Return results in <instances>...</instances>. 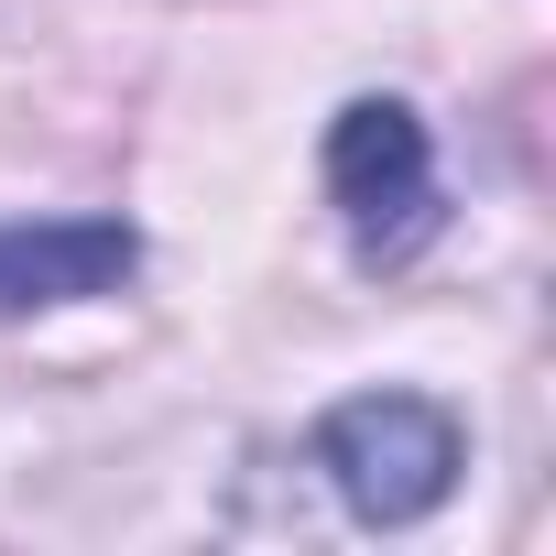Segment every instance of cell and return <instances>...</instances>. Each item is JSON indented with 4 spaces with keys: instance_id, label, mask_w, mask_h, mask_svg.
Listing matches in <instances>:
<instances>
[{
    "instance_id": "cell-3",
    "label": "cell",
    "mask_w": 556,
    "mask_h": 556,
    "mask_svg": "<svg viewBox=\"0 0 556 556\" xmlns=\"http://www.w3.org/2000/svg\"><path fill=\"white\" fill-rule=\"evenodd\" d=\"M142 273V229L88 207V218H0V317L45 306H99Z\"/></svg>"
},
{
    "instance_id": "cell-2",
    "label": "cell",
    "mask_w": 556,
    "mask_h": 556,
    "mask_svg": "<svg viewBox=\"0 0 556 556\" xmlns=\"http://www.w3.org/2000/svg\"><path fill=\"white\" fill-rule=\"evenodd\" d=\"M328 207L350 218V251L371 273H393L437 240V218H447L437 207V142L404 99H350L328 121Z\"/></svg>"
},
{
    "instance_id": "cell-1",
    "label": "cell",
    "mask_w": 556,
    "mask_h": 556,
    "mask_svg": "<svg viewBox=\"0 0 556 556\" xmlns=\"http://www.w3.org/2000/svg\"><path fill=\"white\" fill-rule=\"evenodd\" d=\"M317 469L339 480V502L361 523H426L458 491L469 437L437 393H350L317 415Z\"/></svg>"
}]
</instances>
